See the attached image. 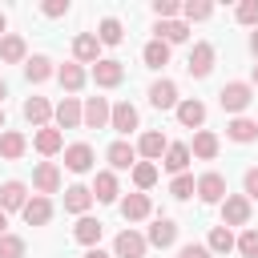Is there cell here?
<instances>
[{"mask_svg":"<svg viewBox=\"0 0 258 258\" xmlns=\"http://www.w3.org/2000/svg\"><path fill=\"white\" fill-rule=\"evenodd\" d=\"M32 189H36L40 198L60 194V165H56V161H40V165L32 169Z\"/></svg>","mask_w":258,"mask_h":258,"instance_id":"4","label":"cell"},{"mask_svg":"<svg viewBox=\"0 0 258 258\" xmlns=\"http://www.w3.org/2000/svg\"><path fill=\"white\" fill-rule=\"evenodd\" d=\"M145 250H149V242L137 230H121L113 238V258H145Z\"/></svg>","mask_w":258,"mask_h":258,"instance_id":"6","label":"cell"},{"mask_svg":"<svg viewBox=\"0 0 258 258\" xmlns=\"http://www.w3.org/2000/svg\"><path fill=\"white\" fill-rule=\"evenodd\" d=\"M89 77H93V85H97V89H117V85L125 81V64H121V60H113V56H101V60L93 64V73H89Z\"/></svg>","mask_w":258,"mask_h":258,"instance_id":"3","label":"cell"},{"mask_svg":"<svg viewBox=\"0 0 258 258\" xmlns=\"http://www.w3.org/2000/svg\"><path fill=\"white\" fill-rule=\"evenodd\" d=\"M250 222V198L246 194H226L222 202V226H246Z\"/></svg>","mask_w":258,"mask_h":258,"instance_id":"8","label":"cell"},{"mask_svg":"<svg viewBox=\"0 0 258 258\" xmlns=\"http://www.w3.org/2000/svg\"><path fill=\"white\" fill-rule=\"evenodd\" d=\"M4 97H8V85H4V81H0V105H4Z\"/></svg>","mask_w":258,"mask_h":258,"instance_id":"52","label":"cell"},{"mask_svg":"<svg viewBox=\"0 0 258 258\" xmlns=\"http://www.w3.org/2000/svg\"><path fill=\"white\" fill-rule=\"evenodd\" d=\"M242 258H258V230L254 226H246L242 234H238V246H234Z\"/></svg>","mask_w":258,"mask_h":258,"instance_id":"40","label":"cell"},{"mask_svg":"<svg viewBox=\"0 0 258 258\" xmlns=\"http://www.w3.org/2000/svg\"><path fill=\"white\" fill-rule=\"evenodd\" d=\"M24 77H28V85H44L48 77H56V69H52V60L44 52H36V56L24 60Z\"/></svg>","mask_w":258,"mask_h":258,"instance_id":"28","label":"cell"},{"mask_svg":"<svg viewBox=\"0 0 258 258\" xmlns=\"http://www.w3.org/2000/svg\"><path fill=\"white\" fill-rule=\"evenodd\" d=\"M52 117H56V129H77V125H85V105L77 97H64Z\"/></svg>","mask_w":258,"mask_h":258,"instance_id":"11","label":"cell"},{"mask_svg":"<svg viewBox=\"0 0 258 258\" xmlns=\"http://www.w3.org/2000/svg\"><path fill=\"white\" fill-rule=\"evenodd\" d=\"M165 149H169V141H165V133H157V129H145L141 141H137V157H145V161H161Z\"/></svg>","mask_w":258,"mask_h":258,"instance_id":"14","label":"cell"},{"mask_svg":"<svg viewBox=\"0 0 258 258\" xmlns=\"http://www.w3.org/2000/svg\"><path fill=\"white\" fill-rule=\"evenodd\" d=\"M226 137L238 141V145H250V141L258 137V121H254V117H234V121L226 125Z\"/></svg>","mask_w":258,"mask_h":258,"instance_id":"32","label":"cell"},{"mask_svg":"<svg viewBox=\"0 0 258 258\" xmlns=\"http://www.w3.org/2000/svg\"><path fill=\"white\" fill-rule=\"evenodd\" d=\"M250 85H258V64H254V69H250Z\"/></svg>","mask_w":258,"mask_h":258,"instance_id":"51","label":"cell"},{"mask_svg":"<svg viewBox=\"0 0 258 258\" xmlns=\"http://www.w3.org/2000/svg\"><path fill=\"white\" fill-rule=\"evenodd\" d=\"M242 185H246V198H254V202H258V169H246Z\"/></svg>","mask_w":258,"mask_h":258,"instance_id":"46","label":"cell"},{"mask_svg":"<svg viewBox=\"0 0 258 258\" xmlns=\"http://www.w3.org/2000/svg\"><path fill=\"white\" fill-rule=\"evenodd\" d=\"M56 81H60V89H64V93H81V89H85V81H89V73H85V64L64 60V64L56 69Z\"/></svg>","mask_w":258,"mask_h":258,"instance_id":"17","label":"cell"},{"mask_svg":"<svg viewBox=\"0 0 258 258\" xmlns=\"http://www.w3.org/2000/svg\"><path fill=\"white\" fill-rule=\"evenodd\" d=\"M141 60H145L149 69H165V64H169V44L153 36V40H149V44L141 48Z\"/></svg>","mask_w":258,"mask_h":258,"instance_id":"35","label":"cell"},{"mask_svg":"<svg viewBox=\"0 0 258 258\" xmlns=\"http://www.w3.org/2000/svg\"><path fill=\"white\" fill-rule=\"evenodd\" d=\"M40 12H44L48 20H60V16L69 12V0H44V4H40Z\"/></svg>","mask_w":258,"mask_h":258,"instance_id":"44","label":"cell"},{"mask_svg":"<svg viewBox=\"0 0 258 258\" xmlns=\"http://www.w3.org/2000/svg\"><path fill=\"white\" fill-rule=\"evenodd\" d=\"M206 246H210V254H230V250L238 246V238H234L230 226H214L210 238H206Z\"/></svg>","mask_w":258,"mask_h":258,"instance_id":"34","label":"cell"},{"mask_svg":"<svg viewBox=\"0 0 258 258\" xmlns=\"http://www.w3.org/2000/svg\"><path fill=\"white\" fill-rule=\"evenodd\" d=\"M105 157H109L113 169H133V165H137V145H129V141H113V145L105 149Z\"/></svg>","mask_w":258,"mask_h":258,"instance_id":"29","label":"cell"},{"mask_svg":"<svg viewBox=\"0 0 258 258\" xmlns=\"http://www.w3.org/2000/svg\"><path fill=\"white\" fill-rule=\"evenodd\" d=\"M20 218H24L28 226H48V222H52V202H48V198H40V194H32V198H28V206L20 210Z\"/></svg>","mask_w":258,"mask_h":258,"instance_id":"21","label":"cell"},{"mask_svg":"<svg viewBox=\"0 0 258 258\" xmlns=\"http://www.w3.org/2000/svg\"><path fill=\"white\" fill-rule=\"evenodd\" d=\"M169 194H173L177 202H185V198H194V194H198V181H194L189 173H177V177L169 181Z\"/></svg>","mask_w":258,"mask_h":258,"instance_id":"39","label":"cell"},{"mask_svg":"<svg viewBox=\"0 0 258 258\" xmlns=\"http://www.w3.org/2000/svg\"><path fill=\"white\" fill-rule=\"evenodd\" d=\"M81 258H113V254H105V250H101V246H93V250H85V254H81Z\"/></svg>","mask_w":258,"mask_h":258,"instance_id":"47","label":"cell"},{"mask_svg":"<svg viewBox=\"0 0 258 258\" xmlns=\"http://www.w3.org/2000/svg\"><path fill=\"white\" fill-rule=\"evenodd\" d=\"M234 16H238V24H246V28H258V0H242V4L234 8Z\"/></svg>","mask_w":258,"mask_h":258,"instance_id":"41","label":"cell"},{"mask_svg":"<svg viewBox=\"0 0 258 258\" xmlns=\"http://www.w3.org/2000/svg\"><path fill=\"white\" fill-rule=\"evenodd\" d=\"M218 149H222V141H218V133H210V129H198V133H194V141H189V153H194V157H202V161H214V157H218Z\"/></svg>","mask_w":258,"mask_h":258,"instance_id":"24","label":"cell"},{"mask_svg":"<svg viewBox=\"0 0 258 258\" xmlns=\"http://www.w3.org/2000/svg\"><path fill=\"white\" fill-rule=\"evenodd\" d=\"M153 32H157V40H165V44H185V40H189V24H185V20H157Z\"/></svg>","mask_w":258,"mask_h":258,"instance_id":"27","label":"cell"},{"mask_svg":"<svg viewBox=\"0 0 258 258\" xmlns=\"http://www.w3.org/2000/svg\"><path fill=\"white\" fill-rule=\"evenodd\" d=\"M133 185H137V194L153 189V185H157V165H153V161H137V165H133Z\"/></svg>","mask_w":258,"mask_h":258,"instance_id":"37","label":"cell"},{"mask_svg":"<svg viewBox=\"0 0 258 258\" xmlns=\"http://www.w3.org/2000/svg\"><path fill=\"white\" fill-rule=\"evenodd\" d=\"M52 113H56V109H52L44 97H28V101H24V121H28V125H36V129H44Z\"/></svg>","mask_w":258,"mask_h":258,"instance_id":"30","label":"cell"},{"mask_svg":"<svg viewBox=\"0 0 258 258\" xmlns=\"http://www.w3.org/2000/svg\"><path fill=\"white\" fill-rule=\"evenodd\" d=\"M177 101H181V97H177V85H173V81L161 77V81L149 85V105H153V109H177Z\"/></svg>","mask_w":258,"mask_h":258,"instance_id":"18","label":"cell"},{"mask_svg":"<svg viewBox=\"0 0 258 258\" xmlns=\"http://www.w3.org/2000/svg\"><path fill=\"white\" fill-rule=\"evenodd\" d=\"M24 60H28L24 36H20V32H8V36L0 40V64H24Z\"/></svg>","mask_w":258,"mask_h":258,"instance_id":"23","label":"cell"},{"mask_svg":"<svg viewBox=\"0 0 258 258\" xmlns=\"http://www.w3.org/2000/svg\"><path fill=\"white\" fill-rule=\"evenodd\" d=\"M177 121L185 125V129H202L206 125V105L198 101V97H185V101H177Z\"/></svg>","mask_w":258,"mask_h":258,"instance_id":"20","label":"cell"},{"mask_svg":"<svg viewBox=\"0 0 258 258\" xmlns=\"http://www.w3.org/2000/svg\"><path fill=\"white\" fill-rule=\"evenodd\" d=\"M117 206H121V218H125V222H145V218L153 214V202H149V194H125Z\"/></svg>","mask_w":258,"mask_h":258,"instance_id":"10","label":"cell"},{"mask_svg":"<svg viewBox=\"0 0 258 258\" xmlns=\"http://www.w3.org/2000/svg\"><path fill=\"white\" fill-rule=\"evenodd\" d=\"M145 242H149V246H157V250H169V246L177 242V222H173V218H157V222L149 226Z\"/></svg>","mask_w":258,"mask_h":258,"instance_id":"15","label":"cell"},{"mask_svg":"<svg viewBox=\"0 0 258 258\" xmlns=\"http://www.w3.org/2000/svg\"><path fill=\"white\" fill-rule=\"evenodd\" d=\"M73 60H77V64H97V60H101V40H97V32H77V36H73Z\"/></svg>","mask_w":258,"mask_h":258,"instance_id":"9","label":"cell"},{"mask_svg":"<svg viewBox=\"0 0 258 258\" xmlns=\"http://www.w3.org/2000/svg\"><path fill=\"white\" fill-rule=\"evenodd\" d=\"M109 117H113V105L105 97H89L85 101V129H105Z\"/></svg>","mask_w":258,"mask_h":258,"instance_id":"19","label":"cell"},{"mask_svg":"<svg viewBox=\"0 0 258 258\" xmlns=\"http://www.w3.org/2000/svg\"><path fill=\"white\" fill-rule=\"evenodd\" d=\"M97 40H101V44H121V40H125L121 20H117V16H105V20L97 24Z\"/></svg>","mask_w":258,"mask_h":258,"instance_id":"36","label":"cell"},{"mask_svg":"<svg viewBox=\"0 0 258 258\" xmlns=\"http://www.w3.org/2000/svg\"><path fill=\"white\" fill-rule=\"evenodd\" d=\"M189 157H194V153H189V145H181V141H177V145H169V149H165V157H161V165H165V169H169V173L177 177V173H185V165H189Z\"/></svg>","mask_w":258,"mask_h":258,"instance_id":"33","label":"cell"},{"mask_svg":"<svg viewBox=\"0 0 258 258\" xmlns=\"http://www.w3.org/2000/svg\"><path fill=\"white\" fill-rule=\"evenodd\" d=\"M4 234H8V214L0 210V238H4Z\"/></svg>","mask_w":258,"mask_h":258,"instance_id":"50","label":"cell"},{"mask_svg":"<svg viewBox=\"0 0 258 258\" xmlns=\"http://www.w3.org/2000/svg\"><path fill=\"white\" fill-rule=\"evenodd\" d=\"M0 133H4V105H0Z\"/></svg>","mask_w":258,"mask_h":258,"instance_id":"53","label":"cell"},{"mask_svg":"<svg viewBox=\"0 0 258 258\" xmlns=\"http://www.w3.org/2000/svg\"><path fill=\"white\" fill-rule=\"evenodd\" d=\"M24 153H28V137L16 133V129H4V133H0V157H4V161H20Z\"/></svg>","mask_w":258,"mask_h":258,"instance_id":"26","label":"cell"},{"mask_svg":"<svg viewBox=\"0 0 258 258\" xmlns=\"http://www.w3.org/2000/svg\"><path fill=\"white\" fill-rule=\"evenodd\" d=\"M117 194H121L117 173H113V169H101V173L93 177V198H97V202H117Z\"/></svg>","mask_w":258,"mask_h":258,"instance_id":"31","label":"cell"},{"mask_svg":"<svg viewBox=\"0 0 258 258\" xmlns=\"http://www.w3.org/2000/svg\"><path fill=\"white\" fill-rule=\"evenodd\" d=\"M250 101H254V85H250V81H230V85L218 89V105H222L226 113H234V117H242V113L250 109Z\"/></svg>","mask_w":258,"mask_h":258,"instance_id":"1","label":"cell"},{"mask_svg":"<svg viewBox=\"0 0 258 258\" xmlns=\"http://www.w3.org/2000/svg\"><path fill=\"white\" fill-rule=\"evenodd\" d=\"M177 12H181L177 0H153V16L157 20H177Z\"/></svg>","mask_w":258,"mask_h":258,"instance_id":"43","label":"cell"},{"mask_svg":"<svg viewBox=\"0 0 258 258\" xmlns=\"http://www.w3.org/2000/svg\"><path fill=\"white\" fill-rule=\"evenodd\" d=\"M250 52H254V56H258V28H254V32H250Z\"/></svg>","mask_w":258,"mask_h":258,"instance_id":"49","label":"cell"},{"mask_svg":"<svg viewBox=\"0 0 258 258\" xmlns=\"http://www.w3.org/2000/svg\"><path fill=\"white\" fill-rule=\"evenodd\" d=\"M226 194H230V189H226V177H222L218 169H210V173L198 177V198H202L206 206H222Z\"/></svg>","mask_w":258,"mask_h":258,"instance_id":"5","label":"cell"},{"mask_svg":"<svg viewBox=\"0 0 258 258\" xmlns=\"http://www.w3.org/2000/svg\"><path fill=\"white\" fill-rule=\"evenodd\" d=\"M177 258H214V254H210V246H198V242H185Z\"/></svg>","mask_w":258,"mask_h":258,"instance_id":"45","label":"cell"},{"mask_svg":"<svg viewBox=\"0 0 258 258\" xmlns=\"http://www.w3.org/2000/svg\"><path fill=\"white\" fill-rule=\"evenodd\" d=\"M32 145H36V153H40V157H56V153L64 149V133H60L56 125H44V129H36Z\"/></svg>","mask_w":258,"mask_h":258,"instance_id":"13","label":"cell"},{"mask_svg":"<svg viewBox=\"0 0 258 258\" xmlns=\"http://www.w3.org/2000/svg\"><path fill=\"white\" fill-rule=\"evenodd\" d=\"M0 258H24V238L20 234H4L0 238Z\"/></svg>","mask_w":258,"mask_h":258,"instance_id":"42","label":"cell"},{"mask_svg":"<svg viewBox=\"0 0 258 258\" xmlns=\"http://www.w3.org/2000/svg\"><path fill=\"white\" fill-rule=\"evenodd\" d=\"M93 202H97V198H93V189H89V185H69V189H64V210H69V214H77V218H85Z\"/></svg>","mask_w":258,"mask_h":258,"instance_id":"25","label":"cell"},{"mask_svg":"<svg viewBox=\"0 0 258 258\" xmlns=\"http://www.w3.org/2000/svg\"><path fill=\"white\" fill-rule=\"evenodd\" d=\"M4 36H8V16L0 12V40H4Z\"/></svg>","mask_w":258,"mask_h":258,"instance_id":"48","label":"cell"},{"mask_svg":"<svg viewBox=\"0 0 258 258\" xmlns=\"http://www.w3.org/2000/svg\"><path fill=\"white\" fill-rule=\"evenodd\" d=\"M24 206H28V185L16 181V177L4 181V185H0V210L12 214V210H24Z\"/></svg>","mask_w":258,"mask_h":258,"instance_id":"16","label":"cell"},{"mask_svg":"<svg viewBox=\"0 0 258 258\" xmlns=\"http://www.w3.org/2000/svg\"><path fill=\"white\" fill-rule=\"evenodd\" d=\"M141 125V113H137V105H129V101H117L113 105V117H109V129H117V133H133Z\"/></svg>","mask_w":258,"mask_h":258,"instance_id":"12","label":"cell"},{"mask_svg":"<svg viewBox=\"0 0 258 258\" xmlns=\"http://www.w3.org/2000/svg\"><path fill=\"white\" fill-rule=\"evenodd\" d=\"M181 16H185V24H189V20H210V16H214V4H210V0H185V4H181Z\"/></svg>","mask_w":258,"mask_h":258,"instance_id":"38","label":"cell"},{"mask_svg":"<svg viewBox=\"0 0 258 258\" xmlns=\"http://www.w3.org/2000/svg\"><path fill=\"white\" fill-rule=\"evenodd\" d=\"M101 234H105V222H101V218H89V214L77 218V226H73V238H77L81 246H89V250L101 242Z\"/></svg>","mask_w":258,"mask_h":258,"instance_id":"22","label":"cell"},{"mask_svg":"<svg viewBox=\"0 0 258 258\" xmlns=\"http://www.w3.org/2000/svg\"><path fill=\"white\" fill-rule=\"evenodd\" d=\"M93 161H97V153H93L89 141H73V145H64V169H73V173H89Z\"/></svg>","mask_w":258,"mask_h":258,"instance_id":"7","label":"cell"},{"mask_svg":"<svg viewBox=\"0 0 258 258\" xmlns=\"http://www.w3.org/2000/svg\"><path fill=\"white\" fill-rule=\"evenodd\" d=\"M214 56H218V52H214V44H210V40H198V44H194V52H189V60H185V73H189L194 81L210 77V73H214Z\"/></svg>","mask_w":258,"mask_h":258,"instance_id":"2","label":"cell"}]
</instances>
